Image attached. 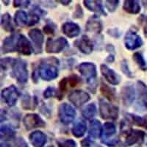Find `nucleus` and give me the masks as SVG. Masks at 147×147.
<instances>
[{
	"label": "nucleus",
	"instance_id": "nucleus-1",
	"mask_svg": "<svg viewBox=\"0 0 147 147\" xmlns=\"http://www.w3.org/2000/svg\"><path fill=\"white\" fill-rule=\"evenodd\" d=\"M58 60L55 58L45 60L39 65L38 69H36L38 75L45 81L53 80L58 76L57 65Z\"/></svg>",
	"mask_w": 147,
	"mask_h": 147
},
{
	"label": "nucleus",
	"instance_id": "nucleus-2",
	"mask_svg": "<svg viewBox=\"0 0 147 147\" xmlns=\"http://www.w3.org/2000/svg\"><path fill=\"white\" fill-rule=\"evenodd\" d=\"M12 75L20 83H25L28 80L27 63L21 59H14L11 65Z\"/></svg>",
	"mask_w": 147,
	"mask_h": 147
},
{
	"label": "nucleus",
	"instance_id": "nucleus-3",
	"mask_svg": "<svg viewBox=\"0 0 147 147\" xmlns=\"http://www.w3.org/2000/svg\"><path fill=\"white\" fill-rule=\"evenodd\" d=\"M78 71L84 77L87 79L89 85L95 86L96 78L97 76L96 67L92 63H82L78 66Z\"/></svg>",
	"mask_w": 147,
	"mask_h": 147
},
{
	"label": "nucleus",
	"instance_id": "nucleus-4",
	"mask_svg": "<svg viewBox=\"0 0 147 147\" xmlns=\"http://www.w3.org/2000/svg\"><path fill=\"white\" fill-rule=\"evenodd\" d=\"M99 110L101 117L104 119L115 120L119 117V108L105 99H99Z\"/></svg>",
	"mask_w": 147,
	"mask_h": 147
},
{
	"label": "nucleus",
	"instance_id": "nucleus-5",
	"mask_svg": "<svg viewBox=\"0 0 147 147\" xmlns=\"http://www.w3.org/2000/svg\"><path fill=\"white\" fill-rule=\"evenodd\" d=\"M116 127L113 123L107 122L102 127V141L107 146H114L117 144V139L115 138Z\"/></svg>",
	"mask_w": 147,
	"mask_h": 147
},
{
	"label": "nucleus",
	"instance_id": "nucleus-6",
	"mask_svg": "<svg viewBox=\"0 0 147 147\" xmlns=\"http://www.w3.org/2000/svg\"><path fill=\"white\" fill-rule=\"evenodd\" d=\"M77 115L75 109L67 103L60 105L58 110V116L60 121L64 124H71Z\"/></svg>",
	"mask_w": 147,
	"mask_h": 147
},
{
	"label": "nucleus",
	"instance_id": "nucleus-7",
	"mask_svg": "<svg viewBox=\"0 0 147 147\" xmlns=\"http://www.w3.org/2000/svg\"><path fill=\"white\" fill-rule=\"evenodd\" d=\"M68 46H69V42L63 37H60L55 40L49 38L46 45V51L47 53H59L62 52Z\"/></svg>",
	"mask_w": 147,
	"mask_h": 147
},
{
	"label": "nucleus",
	"instance_id": "nucleus-8",
	"mask_svg": "<svg viewBox=\"0 0 147 147\" xmlns=\"http://www.w3.org/2000/svg\"><path fill=\"white\" fill-rule=\"evenodd\" d=\"M19 92L15 85H11L2 90V98L7 105L12 107L16 104L19 97Z\"/></svg>",
	"mask_w": 147,
	"mask_h": 147
},
{
	"label": "nucleus",
	"instance_id": "nucleus-9",
	"mask_svg": "<svg viewBox=\"0 0 147 147\" xmlns=\"http://www.w3.org/2000/svg\"><path fill=\"white\" fill-rule=\"evenodd\" d=\"M68 99L74 105L79 107L88 102L90 97L87 92L84 91V90H77L71 92L68 96Z\"/></svg>",
	"mask_w": 147,
	"mask_h": 147
},
{
	"label": "nucleus",
	"instance_id": "nucleus-10",
	"mask_svg": "<svg viewBox=\"0 0 147 147\" xmlns=\"http://www.w3.org/2000/svg\"><path fill=\"white\" fill-rule=\"evenodd\" d=\"M124 44L129 50H135L143 45V40L136 32L129 31L124 38Z\"/></svg>",
	"mask_w": 147,
	"mask_h": 147
},
{
	"label": "nucleus",
	"instance_id": "nucleus-11",
	"mask_svg": "<svg viewBox=\"0 0 147 147\" xmlns=\"http://www.w3.org/2000/svg\"><path fill=\"white\" fill-rule=\"evenodd\" d=\"M24 125L26 129L30 130L38 127H45V122L37 114H27L23 119Z\"/></svg>",
	"mask_w": 147,
	"mask_h": 147
},
{
	"label": "nucleus",
	"instance_id": "nucleus-12",
	"mask_svg": "<svg viewBox=\"0 0 147 147\" xmlns=\"http://www.w3.org/2000/svg\"><path fill=\"white\" fill-rule=\"evenodd\" d=\"M16 51L24 55H30L33 52L32 44L24 35H20L18 36Z\"/></svg>",
	"mask_w": 147,
	"mask_h": 147
},
{
	"label": "nucleus",
	"instance_id": "nucleus-13",
	"mask_svg": "<svg viewBox=\"0 0 147 147\" xmlns=\"http://www.w3.org/2000/svg\"><path fill=\"white\" fill-rule=\"evenodd\" d=\"M145 133L138 129H129L127 132L125 144L127 146H132L136 144H140L144 141Z\"/></svg>",
	"mask_w": 147,
	"mask_h": 147
},
{
	"label": "nucleus",
	"instance_id": "nucleus-14",
	"mask_svg": "<svg viewBox=\"0 0 147 147\" xmlns=\"http://www.w3.org/2000/svg\"><path fill=\"white\" fill-rule=\"evenodd\" d=\"M74 46L85 55H89L91 53L94 49L91 40L87 35H82L80 38L76 40L74 42Z\"/></svg>",
	"mask_w": 147,
	"mask_h": 147
},
{
	"label": "nucleus",
	"instance_id": "nucleus-15",
	"mask_svg": "<svg viewBox=\"0 0 147 147\" xmlns=\"http://www.w3.org/2000/svg\"><path fill=\"white\" fill-rule=\"evenodd\" d=\"M29 36L33 42L36 53H40L42 52L44 40V35L41 31L38 29H32L29 32Z\"/></svg>",
	"mask_w": 147,
	"mask_h": 147
},
{
	"label": "nucleus",
	"instance_id": "nucleus-16",
	"mask_svg": "<svg viewBox=\"0 0 147 147\" xmlns=\"http://www.w3.org/2000/svg\"><path fill=\"white\" fill-rule=\"evenodd\" d=\"M100 69L103 77L107 80V82H109V83L113 85H116L119 84L121 81V78L116 72L114 71L113 69H110L108 66H107L105 64L101 65Z\"/></svg>",
	"mask_w": 147,
	"mask_h": 147
},
{
	"label": "nucleus",
	"instance_id": "nucleus-17",
	"mask_svg": "<svg viewBox=\"0 0 147 147\" xmlns=\"http://www.w3.org/2000/svg\"><path fill=\"white\" fill-rule=\"evenodd\" d=\"M85 29L88 32L100 33L103 29V26H102V23L99 17L94 15L89 18L86 23V25H85Z\"/></svg>",
	"mask_w": 147,
	"mask_h": 147
},
{
	"label": "nucleus",
	"instance_id": "nucleus-18",
	"mask_svg": "<svg viewBox=\"0 0 147 147\" xmlns=\"http://www.w3.org/2000/svg\"><path fill=\"white\" fill-rule=\"evenodd\" d=\"M121 96L123 103L125 106H130L136 97L135 89L132 85H126L121 90Z\"/></svg>",
	"mask_w": 147,
	"mask_h": 147
},
{
	"label": "nucleus",
	"instance_id": "nucleus-19",
	"mask_svg": "<svg viewBox=\"0 0 147 147\" xmlns=\"http://www.w3.org/2000/svg\"><path fill=\"white\" fill-rule=\"evenodd\" d=\"M18 37L16 35H12L7 37L2 42V52L3 54L16 51V45Z\"/></svg>",
	"mask_w": 147,
	"mask_h": 147
},
{
	"label": "nucleus",
	"instance_id": "nucleus-20",
	"mask_svg": "<svg viewBox=\"0 0 147 147\" xmlns=\"http://www.w3.org/2000/svg\"><path fill=\"white\" fill-rule=\"evenodd\" d=\"M62 30L64 35L69 38H74L79 35L80 32V28L78 24L74 22H66L62 26Z\"/></svg>",
	"mask_w": 147,
	"mask_h": 147
},
{
	"label": "nucleus",
	"instance_id": "nucleus-21",
	"mask_svg": "<svg viewBox=\"0 0 147 147\" xmlns=\"http://www.w3.org/2000/svg\"><path fill=\"white\" fill-rule=\"evenodd\" d=\"M30 140L35 147H44L47 143V136L40 131H35L30 135Z\"/></svg>",
	"mask_w": 147,
	"mask_h": 147
},
{
	"label": "nucleus",
	"instance_id": "nucleus-22",
	"mask_svg": "<svg viewBox=\"0 0 147 147\" xmlns=\"http://www.w3.org/2000/svg\"><path fill=\"white\" fill-rule=\"evenodd\" d=\"M137 90L138 102L140 105L147 109V86L141 81H138Z\"/></svg>",
	"mask_w": 147,
	"mask_h": 147
},
{
	"label": "nucleus",
	"instance_id": "nucleus-23",
	"mask_svg": "<svg viewBox=\"0 0 147 147\" xmlns=\"http://www.w3.org/2000/svg\"><path fill=\"white\" fill-rule=\"evenodd\" d=\"M83 2L86 8H88L90 11L94 12L99 15H107V13L104 10L101 1H88V0H86V1H84Z\"/></svg>",
	"mask_w": 147,
	"mask_h": 147
},
{
	"label": "nucleus",
	"instance_id": "nucleus-24",
	"mask_svg": "<svg viewBox=\"0 0 147 147\" xmlns=\"http://www.w3.org/2000/svg\"><path fill=\"white\" fill-rule=\"evenodd\" d=\"M102 127L99 120H92L89 124V136L92 138H98L102 136Z\"/></svg>",
	"mask_w": 147,
	"mask_h": 147
},
{
	"label": "nucleus",
	"instance_id": "nucleus-25",
	"mask_svg": "<svg viewBox=\"0 0 147 147\" xmlns=\"http://www.w3.org/2000/svg\"><path fill=\"white\" fill-rule=\"evenodd\" d=\"M87 130L86 123L84 121L79 120L71 129L72 134L76 138H82Z\"/></svg>",
	"mask_w": 147,
	"mask_h": 147
},
{
	"label": "nucleus",
	"instance_id": "nucleus-26",
	"mask_svg": "<svg viewBox=\"0 0 147 147\" xmlns=\"http://www.w3.org/2000/svg\"><path fill=\"white\" fill-rule=\"evenodd\" d=\"M15 22L16 25L19 27H24L26 25L29 26L30 18L25 11L18 10L15 14Z\"/></svg>",
	"mask_w": 147,
	"mask_h": 147
},
{
	"label": "nucleus",
	"instance_id": "nucleus-27",
	"mask_svg": "<svg viewBox=\"0 0 147 147\" xmlns=\"http://www.w3.org/2000/svg\"><path fill=\"white\" fill-rule=\"evenodd\" d=\"M124 10L128 13L138 14L140 10V6L138 1L128 0L124 2Z\"/></svg>",
	"mask_w": 147,
	"mask_h": 147
},
{
	"label": "nucleus",
	"instance_id": "nucleus-28",
	"mask_svg": "<svg viewBox=\"0 0 147 147\" xmlns=\"http://www.w3.org/2000/svg\"><path fill=\"white\" fill-rule=\"evenodd\" d=\"M100 90L102 95L105 97L107 100L110 101V102L115 100V89L110 87V86L107 85V84H105V82H102V83H101Z\"/></svg>",
	"mask_w": 147,
	"mask_h": 147
},
{
	"label": "nucleus",
	"instance_id": "nucleus-29",
	"mask_svg": "<svg viewBox=\"0 0 147 147\" xmlns=\"http://www.w3.org/2000/svg\"><path fill=\"white\" fill-rule=\"evenodd\" d=\"M22 107L24 110H34L37 105L36 98H32L29 95H25L22 101Z\"/></svg>",
	"mask_w": 147,
	"mask_h": 147
},
{
	"label": "nucleus",
	"instance_id": "nucleus-30",
	"mask_svg": "<svg viewBox=\"0 0 147 147\" xmlns=\"http://www.w3.org/2000/svg\"><path fill=\"white\" fill-rule=\"evenodd\" d=\"M16 132L14 129L9 125L5 124L1 127V138L4 140H10L14 138Z\"/></svg>",
	"mask_w": 147,
	"mask_h": 147
},
{
	"label": "nucleus",
	"instance_id": "nucleus-31",
	"mask_svg": "<svg viewBox=\"0 0 147 147\" xmlns=\"http://www.w3.org/2000/svg\"><path fill=\"white\" fill-rule=\"evenodd\" d=\"M96 114V107L94 103L89 104L82 111V116L86 119H92L95 116Z\"/></svg>",
	"mask_w": 147,
	"mask_h": 147
},
{
	"label": "nucleus",
	"instance_id": "nucleus-32",
	"mask_svg": "<svg viewBox=\"0 0 147 147\" xmlns=\"http://www.w3.org/2000/svg\"><path fill=\"white\" fill-rule=\"evenodd\" d=\"M2 27L7 32H13L14 30L13 26L12 24L11 17L9 13H5L2 16L1 21Z\"/></svg>",
	"mask_w": 147,
	"mask_h": 147
},
{
	"label": "nucleus",
	"instance_id": "nucleus-33",
	"mask_svg": "<svg viewBox=\"0 0 147 147\" xmlns=\"http://www.w3.org/2000/svg\"><path fill=\"white\" fill-rule=\"evenodd\" d=\"M127 119H129V121H130L131 123L140 127H146L147 129V121L145 119L133 114H127Z\"/></svg>",
	"mask_w": 147,
	"mask_h": 147
},
{
	"label": "nucleus",
	"instance_id": "nucleus-34",
	"mask_svg": "<svg viewBox=\"0 0 147 147\" xmlns=\"http://www.w3.org/2000/svg\"><path fill=\"white\" fill-rule=\"evenodd\" d=\"M133 60L137 63V65L140 67L142 70H146L147 69V64L144 60V57L139 52H136L133 55Z\"/></svg>",
	"mask_w": 147,
	"mask_h": 147
},
{
	"label": "nucleus",
	"instance_id": "nucleus-35",
	"mask_svg": "<svg viewBox=\"0 0 147 147\" xmlns=\"http://www.w3.org/2000/svg\"><path fill=\"white\" fill-rule=\"evenodd\" d=\"M58 147H77V144L74 140L71 139H65L57 141Z\"/></svg>",
	"mask_w": 147,
	"mask_h": 147
},
{
	"label": "nucleus",
	"instance_id": "nucleus-36",
	"mask_svg": "<svg viewBox=\"0 0 147 147\" xmlns=\"http://www.w3.org/2000/svg\"><path fill=\"white\" fill-rule=\"evenodd\" d=\"M121 70L126 75L128 76L129 77H132V74L130 71L128 67V63H127V61L126 60H124L121 63Z\"/></svg>",
	"mask_w": 147,
	"mask_h": 147
},
{
	"label": "nucleus",
	"instance_id": "nucleus-37",
	"mask_svg": "<svg viewBox=\"0 0 147 147\" xmlns=\"http://www.w3.org/2000/svg\"><path fill=\"white\" fill-rule=\"evenodd\" d=\"M105 2L106 7L108 9L109 11L113 12L115 11V9L117 8L119 1H106Z\"/></svg>",
	"mask_w": 147,
	"mask_h": 147
},
{
	"label": "nucleus",
	"instance_id": "nucleus-38",
	"mask_svg": "<svg viewBox=\"0 0 147 147\" xmlns=\"http://www.w3.org/2000/svg\"><path fill=\"white\" fill-rule=\"evenodd\" d=\"M56 93V90L53 87H48L44 92V96L45 99H49L52 97Z\"/></svg>",
	"mask_w": 147,
	"mask_h": 147
},
{
	"label": "nucleus",
	"instance_id": "nucleus-39",
	"mask_svg": "<svg viewBox=\"0 0 147 147\" xmlns=\"http://www.w3.org/2000/svg\"><path fill=\"white\" fill-rule=\"evenodd\" d=\"M68 82H69V84L70 85L71 87H75L76 85L80 82V79L75 75L71 76L70 77L68 78Z\"/></svg>",
	"mask_w": 147,
	"mask_h": 147
},
{
	"label": "nucleus",
	"instance_id": "nucleus-40",
	"mask_svg": "<svg viewBox=\"0 0 147 147\" xmlns=\"http://www.w3.org/2000/svg\"><path fill=\"white\" fill-rule=\"evenodd\" d=\"M14 61V59L4 58L1 60V65L3 69H6L9 65H12Z\"/></svg>",
	"mask_w": 147,
	"mask_h": 147
},
{
	"label": "nucleus",
	"instance_id": "nucleus-41",
	"mask_svg": "<svg viewBox=\"0 0 147 147\" xmlns=\"http://www.w3.org/2000/svg\"><path fill=\"white\" fill-rule=\"evenodd\" d=\"M68 78H64L62 80L60 81V83H59V88L61 92H65L66 91L67 89H68Z\"/></svg>",
	"mask_w": 147,
	"mask_h": 147
},
{
	"label": "nucleus",
	"instance_id": "nucleus-42",
	"mask_svg": "<svg viewBox=\"0 0 147 147\" xmlns=\"http://www.w3.org/2000/svg\"><path fill=\"white\" fill-rule=\"evenodd\" d=\"M30 4V1H18V0H16V1H14V7H28L29 5Z\"/></svg>",
	"mask_w": 147,
	"mask_h": 147
},
{
	"label": "nucleus",
	"instance_id": "nucleus-43",
	"mask_svg": "<svg viewBox=\"0 0 147 147\" xmlns=\"http://www.w3.org/2000/svg\"><path fill=\"white\" fill-rule=\"evenodd\" d=\"M55 26L52 24H47V25L44 27V31L47 34H52L54 35L55 34Z\"/></svg>",
	"mask_w": 147,
	"mask_h": 147
},
{
	"label": "nucleus",
	"instance_id": "nucleus-44",
	"mask_svg": "<svg viewBox=\"0 0 147 147\" xmlns=\"http://www.w3.org/2000/svg\"><path fill=\"white\" fill-rule=\"evenodd\" d=\"M82 15H83V12H82V8L80 5H77V7H76V11L74 13V16H73L76 18H82Z\"/></svg>",
	"mask_w": 147,
	"mask_h": 147
},
{
	"label": "nucleus",
	"instance_id": "nucleus-45",
	"mask_svg": "<svg viewBox=\"0 0 147 147\" xmlns=\"http://www.w3.org/2000/svg\"><path fill=\"white\" fill-rule=\"evenodd\" d=\"M92 144H93V141H92L90 138H86L83 140H82V142H81L82 147H89Z\"/></svg>",
	"mask_w": 147,
	"mask_h": 147
},
{
	"label": "nucleus",
	"instance_id": "nucleus-46",
	"mask_svg": "<svg viewBox=\"0 0 147 147\" xmlns=\"http://www.w3.org/2000/svg\"><path fill=\"white\" fill-rule=\"evenodd\" d=\"M114 60H115V57H114V56H113V55H110V56L107 58V60H108L110 63H113L114 61Z\"/></svg>",
	"mask_w": 147,
	"mask_h": 147
},
{
	"label": "nucleus",
	"instance_id": "nucleus-47",
	"mask_svg": "<svg viewBox=\"0 0 147 147\" xmlns=\"http://www.w3.org/2000/svg\"><path fill=\"white\" fill-rule=\"evenodd\" d=\"M1 147H10V146L7 144H5V143H2L1 144Z\"/></svg>",
	"mask_w": 147,
	"mask_h": 147
},
{
	"label": "nucleus",
	"instance_id": "nucleus-48",
	"mask_svg": "<svg viewBox=\"0 0 147 147\" xmlns=\"http://www.w3.org/2000/svg\"><path fill=\"white\" fill-rule=\"evenodd\" d=\"M144 34H145L146 37H147V27H146L144 29Z\"/></svg>",
	"mask_w": 147,
	"mask_h": 147
},
{
	"label": "nucleus",
	"instance_id": "nucleus-49",
	"mask_svg": "<svg viewBox=\"0 0 147 147\" xmlns=\"http://www.w3.org/2000/svg\"><path fill=\"white\" fill-rule=\"evenodd\" d=\"M49 147H54L53 146H49Z\"/></svg>",
	"mask_w": 147,
	"mask_h": 147
}]
</instances>
